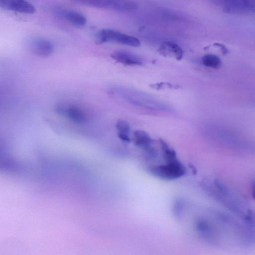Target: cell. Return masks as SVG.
Instances as JSON below:
<instances>
[{"label":"cell","mask_w":255,"mask_h":255,"mask_svg":"<svg viewBox=\"0 0 255 255\" xmlns=\"http://www.w3.org/2000/svg\"><path fill=\"white\" fill-rule=\"evenodd\" d=\"M96 41L98 44L114 42L132 47H137L140 44L137 38L111 29L100 30L96 35Z\"/></svg>","instance_id":"obj_1"},{"label":"cell","mask_w":255,"mask_h":255,"mask_svg":"<svg viewBox=\"0 0 255 255\" xmlns=\"http://www.w3.org/2000/svg\"><path fill=\"white\" fill-rule=\"evenodd\" d=\"M148 171L151 174L161 179L172 180L184 175L186 170L185 167L177 159L167 162L164 164L151 166Z\"/></svg>","instance_id":"obj_2"},{"label":"cell","mask_w":255,"mask_h":255,"mask_svg":"<svg viewBox=\"0 0 255 255\" xmlns=\"http://www.w3.org/2000/svg\"><path fill=\"white\" fill-rule=\"evenodd\" d=\"M77 2L98 8L119 11H130L136 8L132 0H73Z\"/></svg>","instance_id":"obj_3"},{"label":"cell","mask_w":255,"mask_h":255,"mask_svg":"<svg viewBox=\"0 0 255 255\" xmlns=\"http://www.w3.org/2000/svg\"><path fill=\"white\" fill-rule=\"evenodd\" d=\"M124 98L129 103L144 108L158 111H169L168 106L158 102L145 95L133 91L122 92Z\"/></svg>","instance_id":"obj_4"},{"label":"cell","mask_w":255,"mask_h":255,"mask_svg":"<svg viewBox=\"0 0 255 255\" xmlns=\"http://www.w3.org/2000/svg\"><path fill=\"white\" fill-rule=\"evenodd\" d=\"M1 7L14 12L32 14L35 12L34 6L25 0H0Z\"/></svg>","instance_id":"obj_5"},{"label":"cell","mask_w":255,"mask_h":255,"mask_svg":"<svg viewBox=\"0 0 255 255\" xmlns=\"http://www.w3.org/2000/svg\"><path fill=\"white\" fill-rule=\"evenodd\" d=\"M135 144L141 148L146 154L152 158L156 156V151L152 146V140L150 135L145 131L136 130L134 132Z\"/></svg>","instance_id":"obj_6"},{"label":"cell","mask_w":255,"mask_h":255,"mask_svg":"<svg viewBox=\"0 0 255 255\" xmlns=\"http://www.w3.org/2000/svg\"><path fill=\"white\" fill-rule=\"evenodd\" d=\"M55 13L61 18L76 26H83L87 22V19L83 14L73 10L59 8Z\"/></svg>","instance_id":"obj_7"},{"label":"cell","mask_w":255,"mask_h":255,"mask_svg":"<svg viewBox=\"0 0 255 255\" xmlns=\"http://www.w3.org/2000/svg\"><path fill=\"white\" fill-rule=\"evenodd\" d=\"M112 58L117 62L128 66L141 65L143 61L138 55L125 50H117L112 53Z\"/></svg>","instance_id":"obj_8"},{"label":"cell","mask_w":255,"mask_h":255,"mask_svg":"<svg viewBox=\"0 0 255 255\" xmlns=\"http://www.w3.org/2000/svg\"><path fill=\"white\" fill-rule=\"evenodd\" d=\"M56 111L60 115H63L73 122L81 123L85 120V115L80 108L75 106L64 107L59 106L56 108Z\"/></svg>","instance_id":"obj_9"},{"label":"cell","mask_w":255,"mask_h":255,"mask_svg":"<svg viewBox=\"0 0 255 255\" xmlns=\"http://www.w3.org/2000/svg\"><path fill=\"white\" fill-rule=\"evenodd\" d=\"M30 47L32 52L40 56H47L53 51V45L49 41L37 38L34 39L30 43Z\"/></svg>","instance_id":"obj_10"},{"label":"cell","mask_w":255,"mask_h":255,"mask_svg":"<svg viewBox=\"0 0 255 255\" xmlns=\"http://www.w3.org/2000/svg\"><path fill=\"white\" fill-rule=\"evenodd\" d=\"M158 51L161 54L174 57L177 60H181L183 55L182 48L176 43L170 41L163 42Z\"/></svg>","instance_id":"obj_11"},{"label":"cell","mask_w":255,"mask_h":255,"mask_svg":"<svg viewBox=\"0 0 255 255\" xmlns=\"http://www.w3.org/2000/svg\"><path fill=\"white\" fill-rule=\"evenodd\" d=\"M116 126L119 137L124 141L129 142L130 126L129 124L125 121L121 120L117 122Z\"/></svg>","instance_id":"obj_12"},{"label":"cell","mask_w":255,"mask_h":255,"mask_svg":"<svg viewBox=\"0 0 255 255\" xmlns=\"http://www.w3.org/2000/svg\"><path fill=\"white\" fill-rule=\"evenodd\" d=\"M202 61L204 66L214 69L218 68L221 64L220 58L218 56L212 54L205 55L203 57Z\"/></svg>","instance_id":"obj_13"},{"label":"cell","mask_w":255,"mask_h":255,"mask_svg":"<svg viewBox=\"0 0 255 255\" xmlns=\"http://www.w3.org/2000/svg\"><path fill=\"white\" fill-rule=\"evenodd\" d=\"M196 228L199 232L202 234H208L210 232L209 224L204 220H199L196 223Z\"/></svg>","instance_id":"obj_14"},{"label":"cell","mask_w":255,"mask_h":255,"mask_svg":"<svg viewBox=\"0 0 255 255\" xmlns=\"http://www.w3.org/2000/svg\"><path fill=\"white\" fill-rule=\"evenodd\" d=\"M245 11H255V0H242Z\"/></svg>","instance_id":"obj_15"},{"label":"cell","mask_w":255,"mask_h":255,"mask_svg":"<svg viewBox=\"0 0 255 255\" xmlns=\"http://www.w3.org/2000/svg\"><path fill=\"white\" fill-rule=\"evenodd\" d=\"M214 184L218 191L220 192L222 194L225 196L228 195L229 191L228 188L220 181L218 180H215Z\"/></svg>","instance_id":"obj_16"},{"label":"cell","mask_w":255,"mask_h":255,"mask_svg":"<svg viewBox=\"0 0 255 255\" xmlns=\"http://www.w3.org/2000/svg\"><path fill=\"white\" fill-rule=\"evenodd\" d=\"M252 195L253 199L255 200V180L252 184Z\"/></svg>","instance_id":"obj_17"}]
</instances>
